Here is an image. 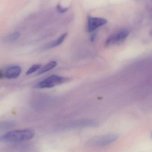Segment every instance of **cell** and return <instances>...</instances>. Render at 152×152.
I'll return each instance as SVG.
<instances>
[{
    "instance_id": "obj_6",
    "label": "cell",
    "mask_w": 152,
    "mask_h": 152,
    "mask_svg": "<svg viewBox=\"0 0 152 152\" xmlns=\"http://www.w3.org/2000/svg\"><path fill=\"white\" fill-rule=\"evenodd\" d=\"M20 67L17 65L9 67L6 70L4 74V76L8 79H12L18 78L21 73Z\"/></svg>"
},
{
    "instance_id": "obj_10",
    "label": "cell",
    "mask_w": 152,
    "mask_h": 152,
    "mask_svg": "<svg viewBox=\"0 0 152 152\" xmlns=\"http://www.w3.org/2000/svg\"><path fill=\"white\" fill-rule=\"evenodd\" d=\"M41 68V65H39V64L34 65V66L31 67V68L28 70L26 74V75H31V74L34 73L35 72L37 71V70H40Z\"/></svg>"
},
{
    "instance_id": "obj_5",
    "label": "cell",
    "mask_w": 152,
    "mask_h": 152,
    "mask_svg": "<svg viewBox=\"0 0 152 152\" xmlns=\"http://www.w3.org/2000/svg\"><path fill=\"white\" fill-rule=\"evenodd\" d=\"M107 23V20L104 18H96L89 16L88 18L87 29L88 32L94 31L97 28L105 25Z\"/></svg>"
},
{
    "instance_id": "obj_1",
    "label": "cell",
    "mask_w": 152,
    "mask_h": 152,
    "mask_svg": "<svg viewBox=\"0 0 152 152\" xmlns=\"http://www.w3.org/2000/svg\"><path fill=\"white\" fill-rule=\"evenodd\" d=\"M34 132L31 129L14 130L0 137V142H19L30 140L34 136Z\"/></svg>"
},
{
    "instance_id": "obj_9",
    "label": "cell",
    "mask_w": 152,
    "mask_h": 152,
    "mask_svg": "<svg viewBox=\"0 0 152 152\" xmlns=\"http://www.w3.org/2000/svg\"><path fill=\"white\" fill-rule=\"evenodd\" d=\"M20 36V34L19 32H15L6 36L4 38V40L8 42H14L18 40Z\"/></svg>"
},
{
    "instance_id": "obj_2",
    "label": "cell",
    "mask_w": 152,
    "mask_h": 152,
    "mask_svg": "<svg viewBox=\"0 0 152 152\" xmlns=\"http://www.w3.org/2000/svg\"><path fill=\"white\" fill-rule=\"evenodd\" d=\"M68 78L53 75L39 82L36 85V87L39 88H51L58 85L62 84L69 81Z\"/></svg>"
},
{
    "instance_id": "obj_13",
    "label": "cell",
    "mask_w": 152,
    "mask_h": 152,
    "mask_svg": "<svg viewBox=\"0 0 152 152\" xmlns=\"http://www.w3.org/2000/svg\"><path fill=\"white\" fill-rule=\"evenodd\" d=\"M94 37H95V36H94V35H92V37H91V41H92V42H93V41H94Z\"/></svg>"
},
{
    "instance_id": "obj_8",
    "label": "cell",
    "mask_w": 152,
    "mask_h": 152,
    "mask_svg": "<svg viewBox=\"0 0 152 152\" xmlns=\"http://www.w3.org/2000/svg\"><path fill=\"white\" fill-rule=\"evenodd\" d=\"M57 62L55 61H52L47 63L44 67H43L42 69L40 70L39 72L37 73V76L42 75L47 71H49L50 70L52 69L53 68H55L57 66Z\"/></svg>"
},
{
    "instance_id": "obj_7",
    "label": "cell",
    "mask_w": 152,
    "mask_h": 152,
    "mask_svg": "<svg viewBox=\"0 0 152 152\" xmlns=\"http://www.w3.org/2000/svg\"><path fill=\"white\" fill-rule=\"evenodd\" d=\"M67 33L63 34V35H61L58 38H57L56 40L49 43L47 45V46H46V48H48V49L52 48L60 45L64 41L65 38H66L67 36Z\"/></svg>"
},
{
    "instance_id": "obj_12",
    "label": "cell",
    "mask_w": 152,
    "mask_h": 152,
    "mask_svg": "<svg viewBox=\"0 0 152 152\" xmlns=\"http://www.w3.org/2000/svg\"><path fill=\"white\" fill-rule=\"evenodd\" d=\"M4 75L3 73L2 72L1 70H0V79H2L3 78L4 76Z\"/></svg>"
},
{
    "instance_id": "obj_3",
    "label": "cell",
    "mask_w": 152,
    "mask_h": 152,
    "mask_svg": "<svg viewBox=\"0 0 152 152\" xmlns=\"http://www.w3.org/2000/svg\"><path fill=\"white\" fill-rule=\"evenodd\" d=\"M129 35L127 29H123L115 32L106 39L104 46L106 47L119 44L125 41Z\"/></svg>"
},
{
    "instance_id": "obj_4",
    "label": "cell",
    "mask_w": 152,
    "mask_h": 152,
    "mask_svg": "<svg viewBox=\"0 0 152 152\" xmlns=\"http://www.w3.org/2000/svg\"><path fill=\"white\" fill-rule=\"evenodd\" d=\"M118 138V136L116 135H109L97 137L94 138L91 143L94 146H105L110 144L116 141Z\"/></svg>"
},
{
    "instance_id": "obj_11",
    "label": "cell",
    "mask_w": 152,
    "mask_h": 152,
    "mask_svg": "<svg viewBox=\"0 0 152 152\" xmlns=\"http://www.w3.org/2000/svg\"><path fill=\"white\" fill-rule=\"evenodd\" d=\"M57 11L60 13H64L66 12L68 10V8H62L60 4H58L57 7Z\"/></svg>"
}]
</instances>
